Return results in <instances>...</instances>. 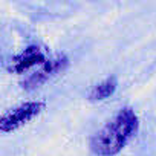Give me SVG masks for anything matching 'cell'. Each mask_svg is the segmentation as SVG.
<instances>
[{"label":"cell","mask_w":156,"mask_h":156,"mask_svg":"<svg viewBox=\"0 0 156 156\" xmlns=\"http://www.w3.org/2000/svg\"><path fill=\"white\" fill-rule=\"evenodd\" d=\"M139 118L129 106L121 107L98 132L90 138V150L97 156L118 154L138 133Z\"/></svg>","instance_id":"1"},{"label":"cell","mask_w":156,"mask_h":156,"mask_svg":"<svg viewBox=\"0 0 156 156\" xmlns=\"http://www.w3.org/2000/svg\"><path fill=\"white\" fill-rule=\"evenodd\" d=\"M44 109H46L44 101H28L12 107L0 118V132L11 133L19 130L20 127L29 124L32 119L40 116L44 112Z\"/></svg>","instance_id":"2"},{"label":"cell","mask_w":156,"mask_h":156,"mask_svg":"<svg viewBox=\"0 0 156 156\" xmlns=\"http://www.w3.org/2000/svg\"><path fill=\"white\" fill-rule=\"evenodd\" d=\"M69 66V57L61 52L54 57H49L46 63H43L35 72H32L29 76L25 78V81L22 83V87L25 90H34L44 83H48L51 78L57 76L58 73H63Z\"/></svg>","instance_id":"3"},{"label":"cell","mask_w":156,"mask_h":156,"mask_svg":"<svg viewBox=\"0 0 156 156\" xmlns=\"http://www.w3.org/2000/svg\"><path fill=\"white\" fill-rule=\"evenodd\" d=\"M48 60H49V57H48L46 48H43L40 44H31V46L25 48L22 52H19L17 55H14L8 61L6 69L12 73H25L31 67H34L37 64L41 66Z\"/></svg>","instance_id":"4"},{"label":"cell","mask_w":156,"mask_h":156,"mask_svg":"<svg viewBox=\"0 0 156 156\" xmlns=\"http://www.w3.org/2000/svg\"><path fill=\"white\" fill-rule=\"evenodd\" d=\"M118 89V80L115 75H110L107 76L106 80L100 81L98 84L92 86V89L89 90L87 94V98L90 101H101V100H106L109 97H112Z\"/></svg>","instance_id":"5"}]
</instances>
